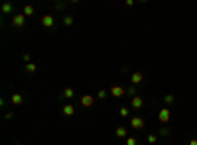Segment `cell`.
<instances>
[{
    "label": "cell",
    "instance_id": "8",
    "mask_svg": "<svg viewBox=\"0 0 197 145\" xmlns=\"http://www.w3.org/2000/svg\"><path fill=\"white\" fill-rule=\"evenodd\" d=\"M142 80H144V77H142V73H132V77H130V83L134 84V87H136V84H140Z\"/></svg>",
    "mask_w": 197,
    "mask_h": 145
},
{
    "label": "cell",
    "instance_id": "6",
    "mask_svg": "<svg viewBox=\"0 0 197 145\" xmlns=\"http://www.w3.org/2000/svg\"><path fill=\"white\" fill-rule=\"evenodd\" d=\"M53 24H55L53 16H44V18H41V26H44V28H53Z\"/></svg>",
    "mask_w": 197,
    "mask_h": 145
},
{
    "label": "cell",
    "instance_id": "23",
    "mask_svg": "<svg viewBox=\"0 0 197 145\" xmlns=\"http://www.w3.org/2000/svg\"><path fill=\"white\" fill-rule=\"evenodd\" d=\"M160 135L168 137V135H169V130H168V127H162V130H160Z\"/></svg>",
    "mask_w": 197,
    "mask_h": 145
},
{
    "label": "cell",
    "instance_id": "20",
    "mask_svg": "<svg viewBox=\"0 0 197 145\" xmlns=\"http://www.w3.org/2000/svg\"><path fill=\"white\" fill-rule=\"evenodd\" d=\"M63 24H65V26H71V24H73V18H71V16H65V18H63Z\"/></svg>",
    "mask_w": 197,
    "mask_h": 145
},
{
    "label": "cell",
    "instance_id": "18",
    "mask_svg": "<svg viewBox=\"0 0 197 145\" xmlns=\"http://www.w3.org/2000/svg\"><path fill=\"white\" fill-rule=\"evenodd\" d=\"M126 145H138V139L136 137H126Z\"/></svg>",
    "mask_w": 197,
    "mask_h": 145
},
{
    "label": "cell",
    "instance_id": "16",
    "mask_svg": "<svg viewBox=\"0 0 197 145\" xmlns=\"http://www.w3.org/2000/svg\"><path fill=\"white\" fill-rule=\"evenodd\" d=\"M36 69H38L36 63H26V71H28V73H36Z\"/></svg>",
    "mask_w": 197,
    "mask_h": 145
},
{
    "label": "cell",
    "instance_id": "22",
    "mask_svg": "<svg viewBox=\"0 0 197 145\" xmlns=\"http://www.w3.org/2000/svg\"><path fill=\"white\" fill-rule=\"evenodd\" d=\"M126 92L132 94V98H134V96H136V87H134V84H132V87H128V90H126Z\"/></svg>",
    "mask_w": 197,
    "mask_h": 145
},
{
    "label": "cell",
    "instance_id": "12",
    "mask_svg": "<svg viewBox=\"0 0 197 145\" xmlns=\"http://www.w3.org/2000/svg\"><path fill=\"white\" fill-rule=\"evenodd\" d=\"M63 96H65V98H73V96H75V90H73L71 87H67L65 90H63Z\"/></svg>",
    "mask_w": 197,
    "mask_h": 145
},
{
    "label": "cell",
    "instance_id": "17",
    "mask_svg": "<svg viewBox=\"0 0 197 145\" xmlns=\"http://www.w3.org/2000/svg\"><path fill=\"white\" fill-rule=\"evenodd\" d=\"M118 114H120V118H126V116L130 114V110H128V108H120V110H118Z\"/></svg>",
    "mask_w": 197,
    "mask_h": 145
},
{
    "label": "cell",
    "instance_id": "2",
    "mask_svg": "<svg viewBox=\"0 0 197 145\" xmlns=\"http://www.w3.org/2000/svg\"><path fill=\"white\" fill-rule=\"evenodd\" d=\"M169 118H172V112H169V108H162V110H160L158 120L162 122V123H168V122H169Z\"/></svg>",
    "mask_w": 197,
    "mask_h": 145
},
{
    "label": "cell",
    "instance_id": "11",
    "mask_svg": "<svg viewBox=\"0 0 197 145\" xmlns=\"http://www.w3.org/2000/svg\"><path fill=\"white\" fill-rule=\"evenodd\" d=\"M116 137H120V139H124V137H128V131H126V127H124V126H120V127H116Z\"/></svg>",
    "mask_w": 197,
    "mask_h": 145
},
{
    "label": "cell",
    "instance_id": "24",
    "mask_svg": "<svg viewBox=\"0 0 197 145\" xmlns=\"http://www.w3.org/2000/svg\"><path fill=\"white\" fill-rule=\"evenodd\" d=\"M189 145H197V139H191V141H189Z\"/></svg>",
    "mask_w": 197,
    "mask_h": 145
},
{
    "label": "cell",
    "instance_id": "5",
    "mask_svg": "<svg viewBox=\"0 0 197 145\" xmlns=\"http://www.w3.org/2000/svg\"><path fill=\"white\" fill-rule=\"evenodd\" d=\"M61 112H63V116L71 118V116H75V106H73V104H65V106L61 108Z\"/></svg>",
    "mask_w": 197,
    "mask_h": 145
},
{
    "label": "cell",
    "instance_id": "15",
    "mask_svg": "<svg viewBox=\"0 0 197 145\" xmlns=\"http://www.w3.org/2000/svg\"><path fill=\"white\" fill-rule=\"evenodd\" d=\"M109 94H110V92H106L105 88H101L99 92H97V98H101V100H105V98H106V96H109Z\"/></svg>",
    "mask_w": 197,
    "mask_h": 145
},
{
    "label": "cell",
    "instance_id": "10",
    "mask_svg": "<svg viewBox=\"0 0 197 145\" xmlns=\"http://www.w3.org/2000/svg\"><path fill=\"white\" fill-rule=\"evenodd\" d=\"M10 100H12L14 106H20V104L24 102V96H22V94H12V96H10Z\"/></svg>",
    "mask_w": 197,
    "mask_h": 145
},
{
    "label": "cell",
    "instance_id": "21",
    "mask_svg": "<svg viewBox=\"0 0 197 145\" xmlns=\"http://www.w3.org/2000/svg\"><path fill=\"white\" fill-rule=\"evenodd\" d=\"M164 102H166V104H172V102H173V96H172V94H166V96H164Z\"/></svg>",
    "mask_w": 197,
    "mask_h": 145
},
{
    "label": "cell",
    "instance_id": "1",
    "mask_svg": "<svg viewBox=\"0 0 197 145\" xmlns=\"http://www.w3.org/2000/svg\"><path fill=\"white\" fill-rule=\"evenodd\" d=\"M24 24H26V16L24 14H14L12 16V26L14 28H24Z\"/></svg>",
    "mask_w": 197,
    "mask_h": 145
},
{
    "label": "cell",
    "instance_id": "14",
    "mask_svg": "<svg viewBox=\"0 0 197 145\" xmlns=\"http://www.w3.org/2000/svg\"><path fill=\"white\" fill-rule=\"evenodd\" d=\"M2 12H4V14H10V12H12V4H10V2H4V4H2Z\"/></svg>",
    "mask_w": 197,
    "mask_h": 145
},
{
    "label": "cell",
    "instance_id": "3",
    "mask_svg": "<svg viewBox=\"0 0 197 145\" xmlns=\"http://www.w3.org/2000/svg\"><path fill=\"white\" fill-rule=\"evenodd\" d=\"M109 92L113 94V96H116V98H120V96H124V94H126V88H122V87H118V84H116V87H113V88L109 90Z\"/></svg>",
    "mask_w": 197,
    "mask_h": 145
},
{
    "label": "cell",
    "instance_id": "13",
    "mask_svg": "<svg viewBox=\"0 0 197 145\" xmlns=\"http://www.w3.org/2000/svg\"><path fill=\"white\" fill-rule=\"evenodd\" d=\"M34 12H36V8H34V6H26V8H24V12H22V14L26 16V18H30V16H32V14H34Z\"/></svg>",
    "mask_w": 197,
    "mask_h": 145
},
{
    "label": "cell",
    "instance_id": "7",
    "mask_svg": "<svg viewBox=\"0 0 197 145\" xmlns=\"http://www.w3.org/2000/svg\"><path fill=\"white\" fill-rule=\"evenodd\" d=\"M93 102H95V98L91 94H85V96H81V104L85 106V108H89V106H93Z\"/></svg>",
    "mask_w": 197,
    "mask_h": 145
},
{
    "label": "cell",
    "instance_id": "4",
    "mask_svg": "<svg viewBox=\"0 0 197 145\" xmlns=\"http://www.w3.org/2000/svg\"><path fill=\"white\" fill-rule=\"evenodd\" d=\"M130 126L134 127V130H142V127H144V120H142V118H138V116H134L130 120Z\"/></svg>",
    "mask_w": 197,
    "mask_h": 145
},
{
    "label": "cell",
    "instance_id": "25",
    "mask_svg": "<svg viewBox=\"0 0 197 145\" xmlns=\"http://www.w3.org/2000/svg\"><path fill=\"white\" fill-rule=\"evenodd\" d=\"M168 145H169V143H168Z\"/></svg>",
    "mask_w": 197,
    "mask_h": 145
},
{
    "label": "cell",
    "instance_id": "19",
    "mask_svg": "<svg viewBox=\"0 0 197 145\" xmlns=\"http://www.w3.org/2000/svg\"><path fill=\"white\" fill-rule=\"evenodd\" d=\"M156 141H158V137L154 135V133H150V135H148V143H150V145H154Z\"/></svg>",
    "mask_w": 197,
    "mask_h": 145
},
{
    "label": "cell",
    "instance_id": "9",
    "mask_svg": "<svg viewBox=\"0 0 197 145\" xmlns=\"http://www.w3.org/2000/svg\"><path fill=\"white\" fill-rule=\"evenodd\" d=\"M130 106L138 110V108H142V106H144V100H142L140 96H134V98H132V102H130Z\"/></svg>",
    "mask_w": 197,
    "mask_h": 145
}]
</instances>
